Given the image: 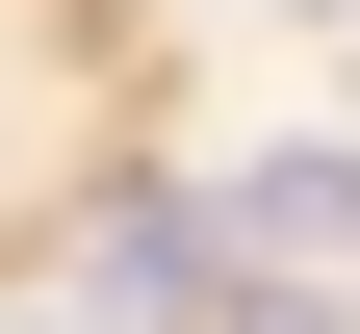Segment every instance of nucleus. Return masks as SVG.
Segmentation results:
<instances>
[{
  "label": "nucleus",
  "mask_w": 360,
  "mask_h": 334,
  "mask_svg": "<svg viewBox=\"0 0 360 334\" xmlns=\"http://www.w3.org/2000/svg\"><path fill=\"white\" fill-rule=\"evenodd\" d=\"M232 231H283V257H360V155H257Z\"/></svg>",
  "instance_id": "1"
},
{
  "label": "nucleus",
  "mask_w": 360,
  "mask_h": 334,
  "mask_svg": "<svg viewBox=\"0 0 360 334\" xmlns=\"http://www.w3.org/2000/svg\"><path fill=\"white\" fill-rule=\"evenodd\" d=\"M206 283V206H103V309H180Z\"/></svg>",
  "instance_id": "2"
}]
</instances>
